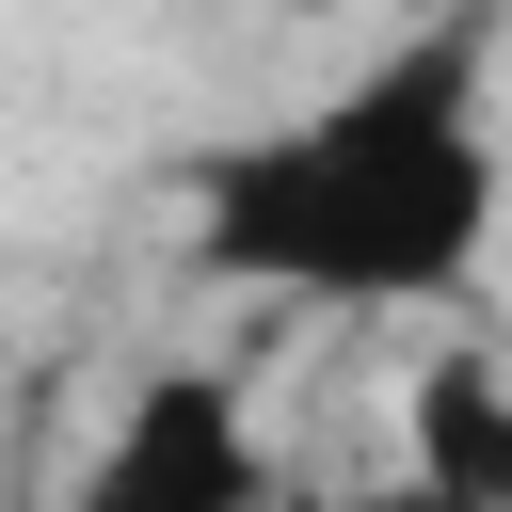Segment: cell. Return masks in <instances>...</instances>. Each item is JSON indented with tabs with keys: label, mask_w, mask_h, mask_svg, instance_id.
I'll return each instance as SVG.
<instances>
[{
	"label": "cell",
	"mask_w": 512,
	"mask_h": 512,
	"mask_svg": "<svg viewBox=\"0 0 512 512\" xmlns=\"http://www.w3.org/2000/svg\"><path fill=\"white\" fill-rule=\"evenodd\" d=\"M496 208H512L496 0H448V16L384 32L288 128H240L192 160V272L272 288V304H336V320L464 304L496 272Z\"/></svg>",
	"instance_id": "cell-1"
},
{
	"label": "cell",
	"mask_w": 512,
	"mask_h": 512,
	"mask_svg": "<svg viewBox=\"0 0 512 512\" xmlns=\"http://www.w3.org/2000/svg\"><path fill=\"white\" fill-rule=\"evenodd\" d=\"M64 512H272V448L240 368H144L112 400V432L80 448Z\"/></svg>",
	"instance_id": "cell-2"
},
{
	"label": "cell",
	"mask_w": 512,
	"mask_h": 512,
	"mask_svg": "<svg viewBox=\"0 0 512 512\" xmlns=\"http://www.w3.org/2000/svg\"><path fill=\"white\" fill-rule=\"evenodd\" d=\"M400 432H416V480H432V496L512 512V352H496V336H448V352L416 368Z\"/></svg>",
	"instance_id": "cell-3"
}]
</instances>
